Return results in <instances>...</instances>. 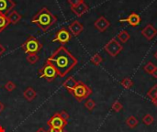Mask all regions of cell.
Returning <instances> with one entry per match:
<instances>
[{
  "instance_id": "obj_18",
  "label": "cell",
  "mask_w": 157,
  "mask_h": 132,
  "mask_svg": "<svg viewBox=\"0 0 157 132\" xmlns=\"http://www.w3.org/2000/svg\"><path fill=\"white\" fill-rule=\"evenodd\" d=\"M8 25H9V21L7 19V16L0 13V32L4 31Z\"/></svg>"
},
{
  "instance_id": "obj_20",
  "label": "cell",
  "mask_w": 157,
  "mask_h": 132,
  "mask_svg": "<svg viewBox=\"0 0 157 132\" xmlns=\"http://www.w3.org/2000/svg\"><path fill=\"white\" fill-rule=\"evenodd\" d=\"M131 38V35L126 31V30H121L119 34H118V40L121 42V43H125L127 42Z\"/></svg>"
},
{
  "instance_id": "obj_22",
  "label": "cell",
  "mask_w": 157,
  "mask_h": 132,
  "mask_svg": "<svg viewBox=\"0 0 157 132\" xmlns=\"http://www.w3.org/2000/svg\"><path fill=\"white\" fill-rule=\"evenodd\" d=\"M90 62L93 63V64H95V65H99L102 62H103V58L101 57V55L100 54H98V53H96V54H94L92 57H91V59H90Z\"/></svg>"
},
{
  "instance_id": "obj_12",
  "label": "cell",
  "mask_w": 157,
  "mask_h": 132,
  "mask_svg": "<svg viewBox=\"0 0 157 132\" xmlns=\"http://www.w3.org/2000/svg\"><path fill=\"white\" fill-rule=\"evenodd\" d=\"M68 29L71 32V34L75 37H77L79 34H81V32L84 30V26L83 24L78 21V20H74L69 26H68Z\"/></svg>"
},
{
  "instance_id": "obj_35",
  "label": "cell",
  "mask_w": 157,
  "mask_h": 132,
  "mask_svg": "<svg viewBox=\"0 0 157 132\" xmlns=\"http://www.w3.org/2000/svg\"><path fill=\"white\" fill-rule=\"evenodd\" d=\"M36 132H48V130H45L44 129H42V128H40V129H38Z\"/></svg>"
},
{
  "instance_id": "obj_23",
  "label": "cell",
  "mask_w": 157,
  "mask_h": 132,
  "mask_svg": "<svg viewBox=\"0 0 157 132\" xmlns=\"http://www.w3.org/2000/svg\"><path fill=\"white\" fill-rule=\"evenodd\" d=\"M155 121V118L150 115V114H146L144 118H143V123L146 126H150L151 124H153Z\"/></svg>"
},
{
  "instance_id": "obj_14",
  "label": "cell",
  "mask_w": 157,
  "mask_h": 132,
  "mask_svg": "<svg viewBox=\"0 0 157 132\" xmlns=\"http://www.w3.org/2000/svg\"><path fill=\"white\" fill-rule=\"evenodd\" d=\"M120 22H128L131 26L132 27H137L140 23H141V17L135 13V12H132L129 15V17L127 18H124V19H120Z\"/></svg>"
},
{
  "instance_id": "obj_4",
  "label": "cell",
  "mask_w": 157,
  "mask_h": 132,
  "mask_svg": "<svg viewBox=\"0 0 157 132\" xmlns=\"http://www.w3.org/2000/svg\"><path fill=\"white\" fill-rule=\"evenodd\" d=\"M42 48V44L34 36H29L21 45V49L27 54H37Z\"/></svg>"
},
{
  "instance_id": "obj_7",
  "label": "cell",
  "mask_w": 157,
  "mask_h": 132,
  "mask_svg": "<svg viewBox=\"0 0 157 132\" xmlns=\"http://www.w3.org/2000/svg\"><path fill=\"white\" fill-rule=\"evenodd\" d=\"M72 37H73V35L71 34L69 29L63 27L56 32L54 38L52 39V42H58V43H61L63 45V44H66L67 42H69L70 40L72 39Z\"/></svg>"
},
{
  "instance_id": "obj_30",
  "label": "cell",
  "mask_w": 157,
  "mask_h": 132,
  "mask_svg": "<svg viewBox=\"0 0 157 132\" xmlns=\"http://www.w3.org/2000/svg\"><path fill=\"white\" fill-rule=\"evenodd\" d=\"M59 114H60V116L64 119V120H66V121H68V119H70V116H69V114L66 112V111H64V110H63V111H61V112H59Z\"/></svg>"
},
{
  "instance_id": "obj_25",
  "label": "cell",
  "mask_w": 157,
  "mask_h": 132,
  "mask_svg": "<svg viewBox=\"0 0 157 132\" xmlns=\"http://www.w3.org/2000/svg\"><path fill=\"white\" fill-rule=\"evenodd\" d=\"M156 68V66H155V63H153L152 62H147L145 65H144V70L146 72V73H148V74H152L154 71H155V69Z\"/></svg>"
},
{
  "instance_id": "obj_28",
  "label": "cell",
  "mask_w": 157,
  "mask_h": 132,
  "mask_svg": "<svg viewBox=\"0 0 157 132\" xmlns=\"http://www.w3.org/2000/svg\"><path fill=\"white\" fill-rule=\"evenodd\" d=\"M122 108H123V106H122V104L120 101H115L112 104V107H111V109L114 112H120V111L122 110Z\"/></svg>"
},
{
  "instance_id": "obj_2",
  "label": "cell",
  "mask_w": 157,
  "mask_h": 132,
  "mask_svg": "<svg viewBox=\"0 0 157 132\" xmlns=\"http://www.w3.org/2000/svg\"><path fill=\"white\" fill-rule=\"evenodd\" d=\"M57 21V17L46 7H41L31 18V23L37 25L43 32H46Z\"/></svg>"
},
{
  "instance_id": "obj_40",
  "label": "cell",
  "mask_w": 157,
  "mask_h": 132,
  "mask_svg": "<svg viewBox=\"0 0 157 132\" xmlns=\"http://www.w3.org/2000/svg\"><path fill=\"white\" fill-rule=\"evenodd\" d=\"M156 97H157V94H156Z\"/></svg>"
},
{
  "instance_id": "obj_36",
  "label": "cell",
  "mask_w": 157,
  "mask_h": 132,
  "mask_svg": "<svg viewBox=\"0 0 157 132\" xmlns=\"http://www.w3.org/2000/svg\"><path fill=\"white\" fill-rule=\"evenodd\" d=\"M152 102L154 103V105H155V107H157V97L154 98V99H152Z\"/></svg>"
},
{
  "instance_id": "obj_8",
  "label": "cell",
  "mask_w": 157,
  "mask_h": 132,
  "mask_svg": "<svg viewBox=\"0 0 157 132\" xmlns=\"http://www.w3.org/2000/svg\"><path fill=\"white\" fill-rule=\"evenodd\" d=\"M67 121L64 120L59 113H55L52 116V118L47 121L48 127L51 129H64L67 125Z\"/></svg>"
},
{
  "instance_id": "obj_33",
  "label": "cell",
  "mask_w": 157,
  "mask_h": 132,
  "mask_svg": "<svg viewBox=\"0 0 157 132\" xmlns=\"http://www.w3.org/2000/svg\"><path fill=\"white\" fill-rule=\"evenodd\" d=\"M6 51V48L0 43V56L2 55V54H4V52Z\"/></svg>"
},
{
  "instance_id": "obj_6",
  "label": "cell",
  "mask_w": 157,
  "mask_h": 132,
  "mask_svg": "<svg viewBox=\"0 0 157 132\" xmlns=\"http://www.w3.org/2000/svg\"><path fill=\"white\" fill-rule=\"evenodd\" d=\"M104 50L112 57H116L122 50H123V46L122 44L115 38L111 39L104 47Z\"/></svg>"
},
{
  "instance_id": "obj_3",
  "label": "cell",
  "mask_w": 157,
  "mask_h": 132,
  "mask_svg": "<svg viewBox=\"0 0 157 132\" xmlns=\"http://www.w3.org/2000/svg\"><path fill=\"white\" fill-rule=\"evenodd\" d=\"M70 94H72L73 96L78 102H82L85 99H87L89 96H91L92 89L88 85H86V84H84L83 82L78 81L76 86L74 88V90Z\"/></svg>"
},
{
  "instance_id": "obj_24",
  "label": "cell",
  "mask_w": 157,
  "mask_h": 132,
  "mask_svg": "<svg viewBox=\"0 0 157 132\" xmlns=\"http://www.w3.org/2000/svg\"><path fill=\"white\" fill-rule=\"evenodd\" d=\"M39 59H40V57L37 54H35V53H33V54H28L27 55V62L29 64H35L39 61Z\"/></svg>"
},
{
  "instance_id": "obj_37",
  "label": "cell",
  "mask_w": 157,
  "mask_h": 132,
  "mask_svg": "<svg viewBox=\"0 0 157 132\" xmlns=\"http://www.w3.org/2000/svg\"><path fill=\"white\" fill-rule=\"evenodd\" d=\"M3 110H4V105H3L2 102H0V113H1Z\"/></svg>"
},
{
  "instance_id": "obj_26",
  "label": "cell",
  "mask_w": 157,
  "mask_h": 132,
  "mask_svg": "<svg viewBox=\"0 0 157 132\" xmlns=\"http://www.w3.org/2000/svg\"><path fill=\"white\" fill-rule=\"evenodd\" d=\"M85 107L89 110V111H92L94 110V108L96 107V102L93 100V99H87L86 102H85Z\"/></svg>"
},
{
  "instance_id": "obj_19",
  "label": "cell",
  "mask_w": 157,
  "mask_h": 132,
  "mask_svg": "<svg viewBox=\"0 0 157 132\" xmlns=\"http://www.w3.org/2000/svg\"><path fill=\"white\" fill-rule=\"evenodd\" d=\"M139 124V120L134 117V116H130L127 119H126V125L130 128V129H134L138 126Z\"/></svg>"
},
{
  "instance_id": "obj_32",
  "label": "cell",
  "mask_w": 157,
  "mask_h": 132,
  "mask_svg": "<svg viewBox=\"0 0 157 132\" xmlns=\"http://www.w3.org/2000/svg\"><path fill=\"white\" fill-rule=\"evenodd\" d=\"M48 132H64V130L63 129H49Z\"/></svg>"
},
{
  "instance_id": "obj_11",
  "label": "cell",
  "mask_w": 157,
  "mask_h": 132,
  "mask_svg": "<svg viewBox=\"0 0 157 132\" xmlns=\"http://www.w3.org/2000/svg\"><path fill=\"white\" fill-rule=\"evenodd\" d=\"M94 26L99 32H104L110 26V22L105 17L101 16L95 21Z\"/></svg>"
},
{
  "instance_id": "obj_38",
  "label": "cell",
  "mask_w": 157,
  "mask_h": 132,
  "mask_svg": "<svg viewBox=\"0 0 157 132\" xmlns=\"http://www.w3.org/2000/svg\"><path fill=\"white\" fill-rule=\"evenodd\" d=\"M0 132H6V130H5L1 125H0Z\"/></svg>"
},
{
  "instance_id": "obj_16",
  "label": "cell",
  "mask_w": 157,
  "mask_h": 132,
  "mask_svg": "<svg viewBox=\"0 0 157 132\" xmlns=\"http://www.w3.org/2000/svg\"><path fill=\"white\" fill-rule=\"evenodd\" d=\"M22 18V16L16 10H12L8 13L7 15V19L9 21V24H13V25H16L17 24L20 19Z\"/></svg>"
},
{
  "instance_id": "obj_17",
  "label": "cell",
  "mask_w": 157,
  "mask_h": 132,
  "mask_svg": "<svg viewBox=\"0 0 157 132\" xmlns=\"http://www.w3.org/2000/svg\"><path fill=\"white\" fill-rule=\"evenodd\" d=\"M23 96L24 98L29 101V102H31L33 101L36 97H37V92L32 88V87H27L24 92H23Z\"/></svg>"
},
{
  "instance_id": "obj_13",
  "label": "cell",
  "mask_w": 157,
  "mask_h": 132,
  "mask_svg": "<svg viewBox=\"0 0 157 132\" xmlns=\"http://www.w3.org/2000/svg\"><path fill=\"white\" fill-rule=\"evenodd\" d=\"M88 9H89V7H88V6L85 3V1L82 2L81 4L75 6H71L72 12H73L76 17H82L84 14H86V13L88 11Z\"/></svg>"
},
{
  "instance_id": "obj_39",
  "label": "cell",
  "mask_w": 157,
  "mask_h": 132,
  "mask_svg": "<svg viewBox=\"0 0 157 132\" xmlns=\"http://www.w3.org/2000/svg\"><path fill=\"white\" fill-rule=\"evenodd\" d=\"M155 58L157 60V51H155Z\"/></svg>"
},
{
  "instance_id": "obj_5",
  "label": "cell",
  "mask_w": 157,
  "mask_h": 132,
  "mask_svg": "<svg viewBox=\"0 0 157 132\" xmlns=\"http://www.w3.org/2000/svg\"><path fill=\"white\" fill-rule=\"evenodd\" d=\"M39 74V77L41 79H45L47 82L51 83L52 81L55 80V78L58 76V73L56 71V69L49 62H45L41 68L39 69L38 71Z\"/></svg>"
},
{
  "instance_id": "obj_31",
  "label": "cell",
  "mask_w": 157,
  "mask_h": 132,
  "mask_svg": "<svg viewBox=\"0 0 157 132\" xmlns=\"http://www.w3.org/2000/svg\"><path fill=\"white\" fill-rule=\"evenodd\" d=\"M67 2L71 5V6H75L84 2V0H67Z\"/></svg>"
},
{
  "instance_id": "obj_21",
  "label": "cell",
  "mask_w": 157,
  "mask_h": 132,
  "mask_svg": "<svg viewBox=\"0 0 157 132\" xmlns=\"http://www.w3.org/2000/svg\"><path fill=\"white\" fill-rule=\"evenodd\" d=\"M121 85L125 89H130V88H132V85H133V82H132V80L131 78H129V77H125V78H123V79L121 80Z\"/></svg>"
},
{
  "instance_id": "obj_10",
  "label": "cell",
  "mask_w": 157,
  "mask_h": 132,
  "mask_svg": "<svg viewBox=\"0 0 157 132\" xmlns=\"http://www.w3.org/2000/svg\"><path fill=\"white\" fill-rule=\"evenodd\" d=\"M141 33L146 40H151L157 35V29L152 24H147L144 28V29H142Z\"/></svg>"
},
{
  "instance_id": "obj_34",
  "label": "cell",
  "mask_w": 157,
  "mask_h": 132,
  "mask_svg": "<svg viewBox=\"0 0 157 132\" xmlns=\"http://www.w3.org/2000/svg\"><path fill=\"white\" fill-rule=\"evenodd\" d=\"M151 74H152V75H153L155 78H157V67L155 68V71H154V72H153Z\"/></svg>"
},
{
  "instance_id": "obj_27",
  "label": "cell",
  "mask_w": 157,
  "mask_h": 132,
  "mask_svg": "<svg viewBox=\"0 0 157 132\" xmlns=\"http://www.w3.org/2000/svg\"><path fill=\"white\" fill-rule=\"evenodd\" d=\"M156 94H157V85H155L148 92H147V96L152 100V99H154V98H155L156 97Z\"/></svg>"
},
{
  "instance_id": "obj_9",
  "label": "cell",
  "mask_w": 157,
  "mask_h": 132,
  "mask_svg": "<svg viewBox=\"0 0 157 132\" xmlns=\"http://www.w3.org/2000/svg\"><path fill=\"white\" fill-rule=\"evenodd\" d=\"M16 3L13 0H0V13L7 16L10 11L14 9Z\"/></svg>"
},
{
  "instance_id": "obj_15",
  "label": "cell",
  "mask_w": 157,
  "mask_h": 132,
  "mask_svg": "<svg viewBox=\"0 0 157 132\" xmlns=\"http://www.w3.org/2000/svg\"><path fill=\"white\" fill-rule=\"evenodd\" d=\"M77 83H78V81H76L73 76H69L68 78H66L65 81H63V86L69 93H71V92L74 90V88L76 86Z\"/></svg>"
},
{
  "instance_id": "obj_1",
  "label": "cell",
  "mask_w": 157,
  "mask_h": 132,
  "mask_svg": "<svg viewBox=\"0 0 157 132\" xmlns=\"http://www.w3.org/2000/svg\"><path fill=\"white\" fill-rule=\"evenodd\" d=\"M46 62L56 69L58 76L62 78L65 77L78 62L77 59L63 45L60 46L50 57H48Z\"/></svg>"
},
{
  "instance_id": "obj_29",
  "label": "cell",
  "mask_w": 157,
  "mask_h": 132,
  "mask_svg": "<svg viewBox=\"0 0 157 132\" xmlns=\"http://www.w3.org/2000/svg\"><path fill=\"white\" fill-rule=\"evenodd\" d=\"M4 87H5V89H6L7 92H12V91H14V90L16 89L17 85H16V84L13 83L12 81H8V82L5 85Z\"/></svg>"
}]
</instances>
